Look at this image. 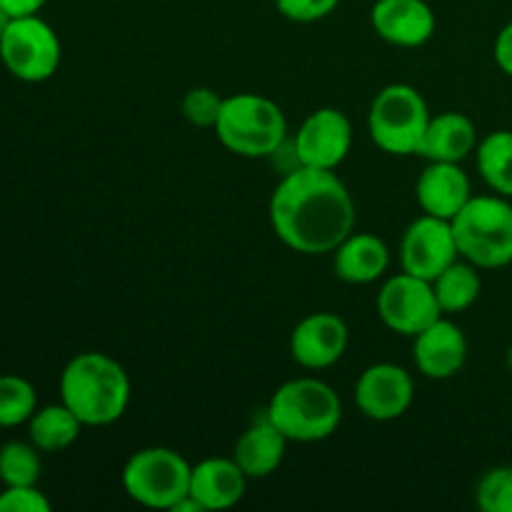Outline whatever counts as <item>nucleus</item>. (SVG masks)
Returning <instances> with one entry per match:
<instances>
[{"label": "nucleus", "mask_w": 512, "mask_h": 512, "mask_svg": "<svg viewBox=\"0 0 512 512\" xmlns=\"http://www.w3.org/2000/svg\"><path fill=\"white\" fill-rule=\"evenodd\" d=\"M493 55H495V63H498V68L512 78V20L505 25L503 30H500L498 38H495Z\"/></svg>", "instance_id": "c756f323"}, {"label": "nucleus", "mask_w": 512, "mask_h": 512, "mask_svg": "<svg viewBox=\"0 0 512 512\" xmlns=\"http://www.w3.org/2000/svg\"><path fill=\"white\" fill-rule=\"evenodd\" d=\"M348 325L335 313H310L290 333V355L300 368L325 370L348 350Z\"/></svg>", "instance_id": "ddd939ff"}, {"label": "nucleus", "mask_w": 512, "mask_h": 512, "mask_svg": "<svg viewBox=\"0 0 512 512\" xmlns=\"http://www.w3.org/2000/svg\"><path fill=\"white\" fill-rule=\"evenodd\" d=\"M453 235L460 258L480 270L512 263V203L503 195H473L455 215Z\"/></svg>", "instance_id": "20e7f679"}, {"label": "nucleus", "mask_w": 512, "mask_h": 512, "mask_svg": "<svg viewBox=\"0 0 512 512\" xmlns=\"http://www.w3.org/2000/svg\"><path fill=\"white\" fill-rule=\"evenodd\" d=\"M415 198H418V205L425 215L453 220L465 208V203L473 198L468 173L460 168V163L430 160V165L420 173L418 183H415Z\"/></svg>", "instance_id": "dca6fc26"}, {"label": "nucleus", "mask_w": 512, "mask_h": 512, "mask_svg": "<svg viewBox=\"0 0 512 512\" xmlns=\"http://www.w3.org/2000/svg\"><path fill=\"white\" fill-rule=\"evenodd\" d=\"M85 425L75 418L65 403L43 405L28 420V440L40 453H60L68 450L80 438Z\"/></svg>", "instance_id": "412c9836"}, {"label": "nucleus", "mask_w": 512, "mask_h": 512, "mask_svg": "<svg viewBox=\"0 0 512 512\" xmlns=\"http://www.w3.org/2000/svg\"><path fill=\"white\" fill-rule=\"evenodd\" d=\"M413 360L420 375L430 380H450L465 368L468 338L453 320L438 318L433 325L415 335Z\"/></svg>", "instance_id": "2eb2a0df"}, {"label": "nucleus", "mask_w": 512, "mask_h": 512, "mask_svg": "<svg viewBox=\"0 0 512 512\" xmlns=\"http://www.w3.org/2000/svg\"><path fill=\"white\" fill-rule=\"evenodd\" d=\"M193 465L170 448H143L125 463L123 490L133 503L153 510H173L190 495Z\"/></svg>", "instance_id": "0eeeda50"}, {"label": "nucleus", "mask_w": 512, "mask_h": 512, "mask_svg": "<svg viewBox=\"0 0 512 512\" xmlns=\"http://www.w3.org/2000/svg\"><path fill=\"white\" fill-rule=\"evenodd\" d=\"M458 258V243H455L450 220L423 213L405 230L403 243H400V265L405 273L433 283Z\"/></svg>", "instance_id": "9d476101"}, {"label": "nucleus", "mask_w": 512, "mask_h": 512, "mask_svg": "<svg viewBox=\"0 0 512 512\" xmlns=\"http://www.w3.org/2000/svg\"><path fill=\"white\" fill-rule=\"evenodd\" d=\"M505 365H508V370L512 373V345L508 348V353H505Z\"/></svg>", "instance_id": "473e14b6"}, {"label": "nucleus", "mask_w": 512, "mask_h": 512, "mask_svg": "<svg viewBox=\"0 0 512 512\" xmlns=\"http://www.w3.org/2000/svg\"><path fill=\"white\" fill-rule=\"evenodd\" d=\"M35 410H38V393L33 383L20 375H0V428L28 425Z\"/></svg>", "instance_id": "393cba45"}, {"label": "nucleus", "mask_w": 512, "mask_h": 512, "mask_svg": "<svg viewBox=\"0 0 512 512\" xmlns=\"http://www.w3.org/2000/svg\"><path fill=\"white\" fill-rule=\"evenodd\" d=\"M48 0H0V8L8 18H23V15H38Z\"/></svg>", "instance_id": "7c9ffc66"}, {"label": "nucleus", "mask_w": 512, "mask_h": 512, "mask_svg": "<svg viewBox=\"0 0 512 512\" xmlns=\"http://www.w3.org/2000/svg\"><path fill=\"white\" fill-rule=\"evenodd\" d=\"M268 218L295 253H333L355 230V200L335 170L298 165L275 185Z\"/></svg>", "instance_id": "f257e3e1"}, {"label": "nucleus", "mask_w": 512, "mask_h": 512, "mask_svg": "<svg viewBox=\"0 0 512 512\" xmlns=\"http://www.w3.org/2000/svg\"><path fill=\"white\" fill-rule=\"evenodd\" d=\"M378 315L383 325L393 333L415 338L428 325L443 318L433 283L415 278L410 273H398L383 283L378 293Z\"/></svg>", "instance_id": "1a4fd4ad"}, {"label": "nucleus", "mask_w": 512, "mask_h": 512, "mask_svg": "<svg viewBox=\"0 0 512 512\" xmlns=\"http://www.w3.org/2000/svg\"><path fill=\"white\" fill-rule=\"evenodd\" d=\"M288 443L290 440L270 423L263 410V418H255L238 438L233 458L250 480H263L270 478L283 465Z\"/></svg>", "instance_id": "a211bd4d"}, {"label": "nucleus", "mask_w": 512, "mask_h": 512, "mask_svg": "<svg viewBox=\"0 0 512 512\" xmlns=\"http://www.w3.org/2000/svg\"><path fill=\"white\" fill-rule=\"evenodd\" d=\"M333 268L343 283L368 285L383 278L390 265V250L385 240L370 233H350L338 248L333 250Z\"/></svg>", "instance_id": "6ab92c4d"}, {"label": "nucleus", "mask_w": 512, "mask_h": 512, "mask_svg": "<svg viewBox=\"0 0 512 512\" xmlns=\"http://www.w3.org/2000/svg\"><path fill=\"white\" fill-rule=\"evenodd\" d=\"M0 490H3V488H0Z\"/></svg>", "instance_id": "72a5a7b5"}, {"label": "nucleus", "mask_w": 512, "mask_h": 512, "mask_svg": "<svg viewBox=\"0 0 512 512\" xmlns=\"http://www.w3.org/2000/svg\"><path fill=\"white\" fill-rule=\"evenodd\" d=\"M370 25L385 43L420 48L435 35L438 18L425 0H375Z\"/></svg>", "instance_id": "4468645a"}, {"label": "nucleus", "mask_w": 512, "mask_h": 512, "mask_svg": "<svg viewBox=\"0 0 512 512\" xmlns=\"http://www.w3.org/2000/svg\"><path fill=\"white\" fill-rule=\"evenodd\" d=\"M478 173L493 193L512 198V130L488 133L475 148Z\"/></svg>", "instance_id": "5701e85b"}, {"label": "nucleus", "mask_w": 512, "mask_h": 512, "mask_svg": "<svg viewBox=\"0 0 512 512\" xmlns=\"http://www.w3.org/2000/svg\"><path fill=\"white\" fill-rule=\"evenodd\" d=\"M338 5L340 0H275L278 13L293 23H318L328 18Z\"/></svg>", "instance_id": "c85d7f7f"}, {"label": "nucleus", "mask_w": 512, "mask_h": 512, "mask_svg": "<svg viewBox=\"0 0 512 512\" xmlns=\"http://www.w3.org/2000/svg\"><path fill=\"white\" fill-rule=\"evenodd\" d=\"M353 148V123L338 108H318L303 120L295 135L298 165L335 170Z\"/></svg>", "instance_id": "9b49d317"}, {"label": "nucleus", "mask_w": 512, "mask_h": 512, "mask_svg": "<svg viewBox=\"0 0 512 512\" xmlns=\"http://www.w3.org/2000/svg\"><path fill=\"white\" fill-rule=\"evenodd\" d=\"M248 480L235 458H205L190 470V495L205 512L228 510L243 500Z\"/></svg>", "instance_id": "f3484780"}, {"label": "nucleus", "mask_w": 512, "mask_h": 512, "mask_svg": "<svg viewBox=\"0 0 512 512\" xmlns=\"http://www.w3.org/2000/svg\"><path fill=\"white\" fill-rule=\"evenodd\" d=\"M60 403L68 405L85 428L118 423L130 403V378L110 355L88 350L70 360L60 373Z\"/></svg>", "instance_id": "f03ea898"}, {"label": "nucleus", "mask_w": 512, "mask_h": 512, "mask_svg": "<svg viewBox=\"0 0 512 512\" xmlns=\"http://www.w3.org/2000/svg\"><path fill=\"white\" fill-rule=\"evenodd\" d=\"M415 398V380L395 363H375L360 373L355 383V405L375 423L403 418Z\"/></svg>", "instance_id": "f8f14e48"}, {"label": "nucleus", "mask_w": 512, "mask_h": 512, "mask_svg": "<svg viewBox=\"0 0 512 512\" xmlns=\"http://www.w3.org/2000/svg\"><path fill=\"white\" fill-rule=\"evenodd\" d=\"M8 15H5L3 13V8H0V33H3V30H5V25H8Z\"/></svg>", "instance_id": "2f4dec72"}, {"label": "nucleus", "mask_w": 512, "mask_h": 512, "mask_svg": "<svg viewBox=\"0 0 512 512\" xmlns=\"http://www.w3.org/2000/svg\"><path fill=\"white\" fill-rule=\"evenodd\" d=\"M265 415L290 443H320L340 428L343 403L323 380L295 378L275 390Z\"/></svg>", "instance_id": "7ed1b4c3"}, {"label": "nucleus", "mask_w": 512, "mask_h": 512, "mask_svg": "<svg viewBox=\"0 0 512 512\" xmlns=\"http://www.w3.org/2000/svg\"><path fill=\"white\" fill-rule=\"evenodd\" d=\"M58 33L40 15L10 18L0 33V63L23 83H45L58 73Z\"/></svg>", "instance_id": "6e6552de"}, {"label": "nucleus", "mask_w": 512, "mask_h": 512, "mask_svg": "<svg viewBox=\"0 0 512 512\" xmlns=\"http://www.w3.org/2000/svg\"><path fill=\"white\" fill-rule=\"evenodd\" d=\"M430 118L418 88L408 83L385 85L368 110L370 140L388 155H418Z\"/></svg>", "instance_id": "423d86ee"}, {"label": "nucleus", "mask_w": 512, "mask_h": 512, "mask_svg": "<svg viewBox=\"0 0 512 512\" xmlns=\"http://www.w3.org/2000/svg\"><path fill=\"white\" fill-rule=\"evenodd\" d=\"M43 475L40 450L33 443L10 440L0 448V485L15 488V485H38Z\"/></svg>", "instance_id": "b1692460"}, {"label": "nucleus", "mask_w": 512, "mask_h": 512, "mask_svg": "<svg viewBox=\"0 0 512 512\" xmlns=\"http://www.w3.org/2000/svg\"><path fill=\"white\" fill-rule=\"evenodd\" d=\"M0 512H50V500L38 485H15L0 490Z\"/></svg>", "instance_id": "cd10ccee"}, {"label": "nucleus", "mask_w": 512, "mask_h": 512, "mask_svg": "<svg viewBox=\"0 0 512 512\" xmlns=\"http://www.w3.org/2000/svg\"><path fill=\"white\" fill-rule=\"evenodd\" d=\"M213 130L220 143L240 158H270L285 143L288 120L280 105L265 95L238 93L223 100Z\"/></svg>", "instance_id": "39448f33"}, {"label": "nucleus", "mask_w": 512, "mask_h": 512, "mask_svg": "<svg viewBox=\"0 0 512 512\" xmlns=\"http://www.w3.org/2000/svg\"><path fill=\"white\" fill-rule=\"evenodd\" d=\"M475 503L483 512H512V468L488 470L475 488Z\"/></svg>", "instance_id": "a878e982"}, {"label": "nucleus", "mask_w": 512, "mask_h": 512, "mask_svg": "<svg viewBox=\"0 0 512 512\" xmlns=\"http://www.w3.org/2000/svg\"><path fill=\"white\" fill-rule=\"evenodd\" d=\"M478 270L480 268H475L473 263L458 258L433 280L435 298H438L443 315L465 313L478 303L480 290H483Z\"/></svg>", "instance_id": "4be33fe9"}, {"label": "nucleus", "mask_w": 512, "mask_h": 512, "mask_svg": "<svg viewBox=\"0 0 512 512\" xmlns=\"http://www.w3.org/2000/svg\"><path fill=\"white\" fill-rule=\"evenodd\" d=\"M223 100L213 88H190L183 98V115L190 125L195 128H215L220 118V110H223Z\"/></svg>", "instance_id": "bb28decb"}, {"label": "nucleus", "mask_w": 512, "mask_h": 512, "mask_svg": "<svg viewBox=\"0 0 512 512\" xmlns=\"http://www.w3.org/2000/svg\"><path fill=\"white\" fill-rule=\"evenodd\" d=\"M478 148V130L465 113H440L430 118L420 153L435 163H463Z\"/></svg>", "instance_id": "aec40b11"}]
</instances>
